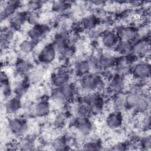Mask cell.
Instances as JSON below:
<instances>
[{"mask_svg":"<svg viewBox=\"0 0 151 151\" xmlns=\"http://www.w3.org/2000/svg\"><path fill=\"white\" fill-rule=\"evenodd\" d=\"M79 100L87 105L90 115L99 116L103 113L105 109V100L100 91L86 93Z\"/></svg>","mask_w":151,"mask_h":151,"instance_id":"obj_1","label":"cell"},{"mask_svg":"<svg viewBox=\"0 0 151 151\" xmlns=\"http://www.w3.org/2000/svg\"><path fill=\"white\" fill-rule=\"evenodd\" d=\"M130 75L134 80L145 84L150 81L151 65L149 59H138L132 65Z\"/></svg>","mask_w":151,"mask_h":151,"instance_id":"obj_2","label":"cell"},{"mask_svg":"<svg viewBox=\"0 0 151 151\" xmlns=\"http://www.w3.org/2000/svg\"><path fill=\"white\" fill-rule=\"evenodd\" d=\"M79 80L80 89L86 93L100 91L105 84L104 76L93 72L79 78Z\"/></svg>","mask_w":151,"mask_h":151,"instance_id":"obj_3","label":"cell"},{"mask_svg":"<svg viewBox=\"0 0 151 151\" xmlns=\"http://www.w3.org/2000/svg\"><path fill=\"white\" fill-rule=\"evenodd\" d=\"M57 58V52L51 42L43 45L36 55V61L38 64L45 67L52 64Z\"/></svg>","mask_w":151,"mask_h":151,"instance_id":"obj_4","label":"cell"},{"mask_svg":"<svg viewBox=\"0 0 151 151\" xmlns=\"http://www.w3.org/2000/svg\"><path fill=\"white\" fill-rule=\"evenodd\" d=\"M150 32H149L132 42V54L139 59H148L150 52Z\"/></svg>","mask_w":151,"mask_h":151,"instance_id":"obj_5","label":"cell"},{"mask_svg":"<svg viewBox=\"0 0 151 151\" xmlns=\"http://www.w3.org/2000/svg\"><path fill=\"white\" fill-rule=\"evenodd\" d=\"M139 58L133 54L124 56H117L113 68V74L127 77L130 74L132 64Z\"/></svg>","mask_w":151,"mask_h":151,"instance_id":"obj_6","label":"cell"},{"mask_svg":"<svg viewBox=\"0 0 151 151\" xmlns=\"http://www.w3.org/2000/svg\"><path fill=\"white\" fill-rule=\"evenodd\" d=\"M129 84L127 77L112 74L109 77L107 83L109 91L113 94H122L126 92Z\"/></svg>","mask_w":151,"mask_h":151,"instance_id":"obj_7","label":"cell"},{"mask_svg":"<svg viewBox=\"0 0 151 151\" xmlns=\"http://www.w3.org/2000/svg\"><path fill=\"white\" fill-rule=\"evenodd\" d=\"M6 127L9 132L12 134L21 137L27 131L28 122L23 117L15 116L9 118L7 120Z\"/></svg>","mask_w":151,"mask_h":151,"instance_id":"obj_8","label":"cell"},{"mask_svg":"<svg viewBox=\"0 0 151 151\" xmlns=\"http://www.w3.org/2000/svg\"><path fill=\"white\" fill-rule=\"evenodd\" d=\"M51 28L50 25L39 23L30 26L27 32V38L38 44L46 38L51 32Z\"/></svg>","mask_w":151,"mask_h":151,"instance_id":"obj_9","label":"cell"},{"mask_svg":"<svg viewBox=\"0 0 151 151\" xmlns=\"http://www.w3.org/2000/svg\"><path fill=\"white\" fill-rule=\"evenodd\" d=\"M101 46L106 50H113L120 40L116 29L108 28L103 31L99 37Z\"/></svg>","mask_w":151,"mask_h":151,"instance_id":"obj_10","label":"cell"},{"mask_svg":"<svg viewBox=\"0 0 151 151\" xmlns=\"http://www.w3.org/2000/svg\"><path fill=\"white\" fill-rule=\"evenodd\" d=\"M71 73L67 68H61L53 71L49 78L52 87H59L71 81Z\"/></svg>","mask_w":151,"mask_h":151,"instance_id":"obj_11","label":"cell"},{"mask_svg":"<svg viewBox=\"0 0 151 151\" xmlns=\"http://www.w3.org/2000/svg\"><path fill=\"white\" fill-rule=\"evenodd\" d=\"M116 29L120 40L133 42L140 37L139 28L134 25H123Z\"/></svg>","mask_w":151,"mask_h":151,"instance_id":"obj_12","label":"cell"},{"mask_svg":"<svg viewBox=\"0 0 151 151\" xmlns=\"http://www.w3.org/2000/svg\"><path fill=\"white\" fill-rule=\"evenodd\" d=\"M72 124L83 135L90 134L93 129V123L89 116H75L72 120Z\"/></svg>","mask_w":151,"mask_h":151,"instance_id":"obj_13","label":"cell"},{"mask_svg":"<svg viewBox=\"0 0 151 151\" xmlns=\"http://www.w3.org/2000/svg\"><path fill=\"white\" fill-rule=\"evenodd\" d=\"M34 67V63L29 59L24 57H19L14 63V73L17 76L22 78L26 77Z\"/></svg>","mask_w":151,"mask_h":151,"instance_id":"obj_14","label":"cell"},{"mask_svg":"<svg viewBox=\"0 0 151 151\" xmlns=\"http://www.w3.org/2000/svg\"><path fill=\"white\" fill-rule=\"evenodd\" d=\"M106 127L110 130H116L122 127L123 123L122 111L111 110L107 114L104 119Z\"/></svg>","mask_w":151,"mask_h":151,"instance_id":"obj_15","label":"cell"},{"mask_svg":"<svg viewBox=\"0 0 151 151\" xmlns=\"http://www.w3.org/2000/svg\"><path fill=\"white\" fill-rule=\"evenodd\" d=\"M51 106L50 99L42 97L39 99L34 105L32 109L33 114L39 118L47 117L51 113Z\"/></svg>","mask_w":151,"mask_h":151,"instance_id":"obj_16","label":"cell"},{"mask_svg":"<svg viewBox=\"0 0 151 151\" xmlns=\"http://www.w3.org/2000/svg\"><path fill=\"white\" fill-rule=\"evenodd\" d=\"M21 2L18 1H9L4 2L1 8V22L7 21L13 14L20 9L22 6Z\"/></svg>","mask_w":151,"mask_h":151,"instance_id":"obj_17","label":"cell"},{"mask_svg":"<svg viewBox=\"0 0 151 151\" xmlns=\"http://www.w3.org/2000/svg\"><path fill=\"white\" fill-rule=\"evenodd\" d=\"M56 88H58L62 96L69 102L77 97L81 90L78 84L72 81H69L61 87Z\"/></svg>","mask_w":151,"mask_h":151,"instance_id":"obj_18","label":"cell"},{"mask_svg":"<svg viewBox=\"0 0 151 151\" xmlns=\"http://www.w3.org/2000/svg\"><path fill=\"white\" fill-rule=\"evenodd\" d=\"M72 70L79 78L91 73L88 57L81 58L77 60L73 64Z\"/></svg>","mask_w":151,"mask_h":151,"instance_id":"obj_19","label":"cell"},{"mask_svg":"<svg viewBox=\"0 0 151 151\" xmlns=\"http://www.w3.org/2000/svg\"><path fill=\"white\" fill-rule=\"evenodd\" d=\"M22 107V98L15 95L5 100L4 104L5 111L10 115H15L18 113Z\"/></svg>","mask_w":151,"mask_h":151,"instance_id":"obj_20","label":"cell"},{"mask_svg":"<svg viewBox=\"0 0 151 151\" xmlns=\"http://www.w3.org/2000/svg\"><path fill=\"white\" fill-rule=\"evenodd\" d=\"M7 21L8 25L15 30L20 29L27 23V12L24 9H19Z\"/></svg>","mask_w":151,"mask_h":151,"instance_id":"obj_21","label":"cell"},{"mask_svg":"<svg viewBox=\"0 0 151 151\" xmlns=\"http://www.w3.org/2000/svg\"><path fill=\"white\" fill-rule=\"evenodd\" d=\"M150 101L149 94L140 96L136 101L132 111L137 115L150 112Z\"/></svg>","mask_w":151,"mask_h":151,"instance_id":"obj_22","label":"cell"},{"mask_svg":"<svg viewBox=\"0 0 151 151\" xmlns=\"http://www.w3.org/2000/svg\"><path fill=\"white\" fill-rule=\"evenodd\" d=\"M31 85L27 77L21 78V79L13 86L14 94L22 98L28 93Z\"/></svg>","mask_w":151,"mask_h":151,"instance_id":"obj_23","label":"cell"},{"mask_svg":"<svg viewBox=\"0 0 151 151\" xmlns=\"http://www.w3.org/2000/svg\"><path fill=\"white\" fill-rule=\"evenodd\" d=\"M15 29L9 25H4L1 28V50L6 49L9 45L14 34Z\"/></svg>","mask_w":151,"mask_h":151,"instance_id":"obj_24","label":"cell"},{"mask_svg":"<svg viewBox=\"0 0 151 151\" xmlns=\"http://www.w3.org/2000/svg\"><path fill=\"white\" fill-rule=\"evenodd\" d=\"M37 44V42L27 38L19 42L18 50L22 56H28L31 55L35 50Z\"/></svg>","mask_w":151,"mask_h":151,"instance_id":"obj_25","label":"cell"},{"mask_svg":"<svg viewBox=\"0 0 151 151\" xmlns=\"http://www.w3.org/2000/svg\"><path fill=\"white\" fill-rule=\"evenodd\" d=\"M47 67L41 64L35 66L29 73L26 76L31 84H37L40 82L45 75V68Z\"/></svg>","mask_w":151,"mask_h":151,"instance_id":"obj_26","label":"cell"},{"mask_svg":"<svg viewBox=\"0 0 151 151\" xmlns=\"http://www.w3.org/2000/svg\"><path fill=\"white\" fill-rule=\"evenodd\" d=\"M100 24V21L92 13L86 15L81 21V28L87 32L97 28Z\"/></svg>","mask_w":151,"mask_h":151,"instance_id":"obj_27","label":"cell"},{"mask_svg":"<svg viewBox=\"0 0 151 151\" xmlns=\"http://www.w3.org/2000/svg\"><path fill=\"white\" fill-rule=\"evenodd\" d=\"M117 56H124L132 54V42L124 40H119L113 50Z\"/></svg>","mask_w":151,"mask_h":151,"instance_id":"obj_28","label":"cell"},{"mask_svg":"<svg viewBox=\"0 0 151 151\" xmlns=\"http://www.w3.org/2000/svg\"><path fill=\"white\" fill-rule=\"evenodd\" d=\"M73 2L66 1H54L50 4L51 11L56 14H62L71 8Z\"/></svg>","mask_w":151,"mask_h":151,"instance_id":"obj_29","label":"cell"},{"mask_svg":"<svg viewBox=\"0 0 151 151\" xmlns=\"http://www.w3.org/2000/svg\"><path fill=\"white\" fill-rule=\"evenodd\" d=\"M52 147L57 150H67L71 149L69 139L65 135H59L52 142Z\"/></svg>","mask_w":151,"mask_h":151,"instance_id":"obj_30","label":"cell"},{"mask_svg":"<svg viewBox=\"0 0 151 151\" xmlns=\"http://www.w3.org/2000/svg\"><path fill=\"white\" fill-rule=\"evenodd\" d=\"M110 106L111 107V110H118L122 111L126 110L124 103V93L113 94L110 99Z\"/></svg>","mask_w":151,"mask_h":151,"instance_id":"obj_31","label":"cell"},{"mask_svg":"<svg viewBox=\"0 0 151 151\" xmlns=\"http://www.w3.org/2000/svg\"><path fill=\"white\" fill-rule=\"evenodd\" d=\"M70 112L67 109H64L58 111L54 117L53 123L54 126L58 128H61L65 126L70 117Z\"/></svg>","mask_w":151,"mask_h":151,"instance_id":"obj_32","label":"cell"},{"mask_svg":"<svg viewBox=\"0 0 151 151\" xmlns=\"http://www.w3.org/2000/svg\"><path fill=\"white\" fill-rule=\"evenodd\" d=\"M1 92L2 97L4 100L8 99L14 95L13 86L9 78L1 80Z\"/></svg>","mask_w":151,"mask_h":151,"instance_id":"obj_33","label":"cell"},{"mask_svg":"<svg viewBox=\"0 0 151 151\" xmlns=\"http://www.w3.org/2000/svg\"><path fill=\"white\" fill-rule=\"evenodd\" d=\"M140 97L138 94L127 90L124 93V103L126 110H132L136 101Z\"/></svg>","mask_w":151,"mask_h":151,"instance_id":"obj_34","label":"cell"},{"mask_svg":"<svg viewBox=\"0 0 151 151\" xmlns=\"http://www.w3.org/2000/svg\"><path fill=\"white\" fill-rule=\"evenodd\" d=\"M44 5V2L40 1H27L24 6V10L27 12H40Z\"/></svg>","mask_w":151,"mask_h":151,"instance_id":"obj_35","label":"cell"},{"mask_svg":"<svg viewBox=\"0 0 151 151\" xmlns=\"http://www.w3.org/2000/svg\"><path fill=\"white\" fill-rule=\"evenodd\" d=\"M137 146L143 150L147 151L151 149V136L147 131L139 138Z\"/></svg>","mask_w":151,"mask_h":151,"instance_id":"obj_36","label":"cell"},{"mask_svg":"<svg viewBox=\"0 0 151 151\" xmlns=\"http://www.w3.org/2000/svg\"><path fill=\"white\" fill-rule=\"evenodd\" d=\"M73 110L75 116H90L87 105L80 100L77 102Z\"/></svg>","mask_w":151,"mask_h":151,"instance_id":"obj_37","label":"cell"},{"mask_svg":"<svg viewBox=\"0 0 151 151\" xmlns=\"http://www.w3.org/2000/svg\"><path fill=\"white\" fill-rule=\"evenodd\" d=\"M81 149L83 150H99L102 149V145L97 140H88L82 144Z\"/></svg>","mask_w":151,"mask_h":151,"instance_id":"obj_38","label":"cell"},{"mask_svg":"<svg viewBox=\"0 0 151 151\" xmlns=\"http://www.w3.org/2000/svg\"><path fill=\"white\" fill-rule=\"evenodd\" d=\"M138 116L140 117V123L143 129L146 131L149 130L150 127V122H151L150 112H148L143 114L138 115Z\"/></svg>","mask_w":151,"mask_h":151,"instance_id":"obj_39","label":"cell"},{"mask_svg":"<svg viewBox=\"0 0 151 151\" xmlns=\"http://www.w3.org/2000/svg\"><path fill=\"white\" fill-rule=\"evenodd\" d=\"M40 12H27V23L30 26L40 23Z\"/></svg>","mask_w":151,"mask_h":151,"instance_id":"obj_40","label":"cell"},{"mask_svg":"<svg viewBox=\"0 0 151 151\" xmlns=\"http://www.w3.org/2000/svg\"><path fill=\"white\" fill-rule=\"evenodd\" d=\"M132 146V144L127 142H120L114 143L111 146H110V150H126L129 149V148Z\"/></svg>","mask_w":151,"mask_h":151,"instance_id":"obj_41","label":"cell"},{"mask_svg":"<svg viewBox=\"0 0 151 151\" xmlns=\"http://www.w3.org/2000/svg\"><path fill=\"white\" fill-rule=\"evenodd\" d=\"M145 2L143 1H129L127 2L129 5L134 9L137 8H140L142 7L143 5H145Z\"/></svg>","mask_w":151,"mask_h":151,"instance_id":"obj_42","label":"cell"}]
</instances>
